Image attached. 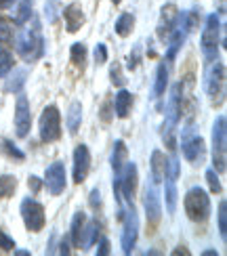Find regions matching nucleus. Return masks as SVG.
<instances>
[{
  "label": "nucleus",
  "instance_id": "1",
  "mask_svg": "<svg viewBox=\"0 0 227 256\" xmlns=\"http://www.w3.org/2000/svg\"><path fill=\"white\" fill-rule=\"evenodd\" d=\"M15 48L19 52V57L28 61V63H34L42 50H45V40H42V32H40V24L34 19V26L30 30H24L17 34V40H15Z\"/></svg>",
  "mask_w": 227,
  "mask_h": 256
},
{
  "label": "nucleus",
  "instance_id": "2",
  "mask_svg": "<svg viewBox=\"0 0 227 256\" xmlns=\"http://www.w3.org/2000/svg\"><path fill=\"white\" fill-rule=\"evenodd\" d=\"M185 214L193 222H204L210 214V198L200 187H191L185 196Z\"/></svg>",
  "mask_w": 227,
  "mask_h": 256
},
{
  "label": "nucleus",
  "instance_id": "3",
  "mask_svg": "<svg viewBox=\"0 0 227 256\" xmlns=\"http://www.w3.org/2000/svg\"><path fill=\"white\" fill-rule=\"evenodd\" d=\"M212 162L217 172H225L227 164V122L225 116H219L212 126Z\"/></svg>",
  "mask_w": 227,
  "mask_h": 256
},
{
  "label": "nucleus",
  "instance_id": "4",
  "mask_svg": "<svg viewBox=\"0 0 227 256\" xmlns=\"http://www.w3.org/2000/svg\"><path fill=\"white\" fill-rule=\"evenodd\" d=\"M181 84L172 86L170 90V99H168V105H166V122H164V141L168 143V147H172V132L181 120Z\"/></svg>",
  "mask_w": 227,
  "mask_h": 256
},
{
  "label": "nucleus",
  "instance_id": "5",
  "mask_svg": "<svg viewBox=\"0 0 227 256\" xmlns=\"http://www.w3.org/2000/svg\"><path fill=\"white\" fill-rule=\"evenodd\" d=\"M61 136V114L57 105H49L40 116V138L45 143H53Z\"/></svg>",
  "mask_w": 227,
  "mask_h": 256
},
{
  "label": "nucleus",
  "instance_id": "6",
  "mask_svg": "<svg viewBox=\"0 0 227 256\" xmlns=\"http://www.w3.org/2000/svg\"><path fill=\"white\" fill-rule=\"evenodd\" d=\"M219 36H221V24L217 15H208L206 19V28L202 32V52L206 61L217 59V50H219Z\"/></svg>",
  "mask_w": 227,
  "mask_h": 256
},
{
  "label": "nucleus",
  "instance_id": "7",
  "mask_svg": "<svg viewBox=\"0 0 227 256\" xmlns=\"http://www.w3.org/2000/svg\"><path fill=\"white\" fill-rule=\"evenodd\" d=\"M21 218H24L28 231L32 233H38L47 222V216H45V206L40 202L32 200V198H26L21 202Z\"/></svg>",
  "mask_w": 227,
  "mask_h": 256
},
{
  "label": "nucleus",
  "instance_id": "8",
  "mask_svg": "<svg viewBox=\"0 0 227 256\" xmlns=\"http://www.w3.org/2000/svg\"><path fill=\"white\" fill-rule=\"evenodd\" d=\"M181 147H183V158L187 160L189 164H202L204 156H206V145H204V138L200 134H196L193 130H185L181 138Z\"/></svg>",
  "mask_w": 227,
  "mask_h": 256
},
{
  "label": "nucleus",
  "instance_id": "9",
  "mask_svg": "<svg viewBox=\"0 0 227 256\" xmlns=\"http://www.w3.org/2000/svg\"><path fill=\"white\" fill-rule=\"evenodd\" d=\"M223 88H225V66L221 61L212 63V68L206 74V92L212 103L221 101L219 97H223Z\"/></svg>",
  "mask_w": 227,
  "mask_h": 256
},
{
  "label": "nucleus",
  "instance_id": "10",
  "mask_svg": "<svg viewBox=\"0 0 227 256\" xmlns=\"http://www.w3.org/2000/svg\"><path fill=\"white\" fill-rule=\"evenodd\" d=\"M122 220H124V229H122V252L131 254L135 244H137V231H139V220H137V212L135 206H131L126 212H122Z\"/></svg>",
  "mask_w": 227,
  "mask_h": 256
},
{
  "label": "nucleus",
  "instance_id": "11",
  "mask_svg": "<svg viewBox=\"0 0 227 256\" xmlns=\"http://www.w3.org/2000/svg\"><path fill=\"white\" fill-rule=\"evenodd\" d=\"M143 206H145V214H147V225L154 229L158 222H160V216H162L160 196H158L154 183H151V187L147 185V189H145V194H143Z\"/></svg>",
  "mask_w": 227,
  "mask_h": 256
},
{
  "label": "nucleus",
  "instance_id": "12",
  "mask_svg": "<svg viewBox=\"0 0 227 256\" xmlns=\"http://www.w3.org/2000/svg\"><path fill=\"white\" fill-rule=\"evenodd\" d=\"M45 183L49 187L51 196H59L63 189H66V166L61 162H55L47 168L45 172Z\"/></svg>",
  "mask_w": 227,
  "mask_h": 256
},
{
  "label": "nucleus",
  "instance_id": "13",
  "mask_svg": "<svg viewBox=\"0 0 227 256\" xmlns=\"http://www.w3.org/2000/svg\"><path fill=\"white\" fill-rule=\"evenodd\" d=\"M118 187L122 191V200L131 202L135 196V189H137V166L135 164H124L122 172L118 174Z\"/></svg>",
  "mask_w": 227,
  "mask_h": 256
},
{
  "label": "nucleus",
  "instance_id": "14",
  "mask_svg": "<svg viewBox=\"0 0 227 256\" xmlns=\"http://www.w3.org/2000/svg\"><path fill=\"white\" fill-rule=\"evenodd\" d=\"M32 126V116H30V103L24 94L17 97V105H15V130L19 136H28Z\"/></svg>",
  "mask_w": 227,
  "mask_h": 256
},
{
  "label": "nucleus",
  "instance_id": "15",
  "mask_svg": "<svg viewBox=\"0 0 227 256\" xmlns=\"http://www.w3.org/2000/svg\"><path fill=\"white\" fill-rule=\"evenodd\" d=\"M91 168V154L86 145H78L74 152V183H82Z\"/></svg>",
  "mask_w": 227,
  "mask_h": 256
},
{
  "label": "nucleus",
  "instance_id": "16",
  "mask_svg": "<svg viewBox=\"0 0 227 256\" xmlns=\"http://www.w3.org/2000/svg\"><path fill=\"white\" fill-rule=\"evenodd\" d=\"M177 17H179V13H177V6L175 4H166L164 8H162L158 28H156L160 40H166L170 36V32L175 30V26H177Z\"/></svg>",
  "mask_w": 227,
  "mask_h": 256
},
{
  "label": "nucleus",
  "instance_id": "17",
  "mask_svg": "<svg viewBox=\"0 0 227 256\" xmlns=\"http://www.w3.org/2000/svg\"><path fill=\"white\" fill-rule=\"evenodd\" d=\"M63 17H66V28L68 32H78L84 24V13H82V6L78 2H72L66 6V10H63Z\"/></svg>",
  "mask_w": 227,
  "mask_h": 256
},
{
  "label": "nucleus",
  "instance_id": "18",
  "mask_svg": "<svg viewBox=\"0 0 227 256\" xmlns=\"http://www.w3.org/2000/svg\"><path fill=\"white\" fill-rule=\"evenodd\" d=\"M97 238H99V222H97V220H91L89 225H86V222H84V229H82V236H80V246H78V248H82V250L91 248L93 244L97 242Z\"/></svg>",
  "mask_w": 227,
  "mask_h": 256
},
{
  "label": "nucleus",
  "instance_id": "19",
  "mask_svg": "<svg viewBox=\"0 0 227 256\" xmlns=\"http://www.w3.org/2000/svg\"><path fill=\"white\" fill-rule=\"evenodd\" d=\"M114 108H116V116L118 118H126L128 112L133 108V94L128 90H120L116 94V101H114Z\"/></svg>",
  "mask_w": 227,
  "mask_h": 256
},
{
  "label": "nucleus",
  "instance_id": "20",
  "mask_svg": "<svg viewBox=\"0 0 227 256\" xmlns=\"http://www.w3.org/2000/svg\"><path fill=\"white\" fill-rule=\"evenodd\" d=\"M164 162H166L164 154H162L160 149H156V152L151 154V183L154 185H158L162 176H164Z\"/></svg>",
  "mask_w": 227,
  "mask_h": 256
},
{
  "label": "nucleus",
  "instance_id": "21",
  "mask_svg": "<svg viewBox=\"0 0 227 256\" xmlns=\"http://www.w3.org/2000/svg\"><path fill=\"white\" fill-rule=\"evenodd\" d=\"M185 28H183V21H181V26L177 28L175 26V30L170 32L172 34V38H170V44H168V52H166V59L168 61H172L177 57V52H179V48H181V44H183V40H185V32H183Z\"/></svg>",
  "mask_w": 227,
  "mask_h": 256
},
{
  "label": "nucleus",
  "instance_id": "22",
  "mask_svg": "<svg viewBox=\"0 0 227 256\" xmlns=\"http://www.w3.org/2000/svg\"><path fill=\"white\" fill-rule=\"evenodd\" d=\"M126 164V147H124V141H116L114 143V152H112V168L116 176L122 172V168Z\"/></svg>",
  "mask_w": 227,
  "mask_h": 256
},
{
  "label": "nucleus",
  "instance_id": "23",
  "mask_svg": "<svg viewBox=\"0 0 227 256\" xmlns=\"http://www.w3.org/2000/svg\"><path fill=\"white\" fill-rule=\"evenodd\" d=\"M166 84H168V66L166 61L158 66V74H156V84H154V99H160L162 94L166 92Z\"/></svg>",
  "mask_w": 227,
  "mask_h": 256
},
{
  "label": "nucleus",
  "instance_id": "24",
  "mask_svg": "<svg viewBox=\"0 0 227 256\" xmlns=\"http://www.w3.org/2000/svg\"><path fill=\"white\" fill-rule=\"evenodd\" d=\"M80 122H82V105L78 101H74L70 105V112H68V130L72 134H76V132H78Z\"/></svg>",
  "mask_w": 227,
  "mask_h": 256
},
{
  "label": "nucleus",
  "instance_id": "25",
  "mask_svg": "<svg viewBox=\"0 0 227 256\" xmlns=\"http://www.w3.org/2000/svg\"><path fill=\"white\" fill-rule=\"evenodd\" d=\"M32 2H34V0H19L17 2V10L13 15L17 26H24L32 19Z\"/></svg>",
  "mask_w": 227,
  "mask_h": 256
},
{
  "label": "nucleus",
  "instance_id": "26",
  "mask_svg": "<svg viewBox=\"0 0 227 256\" xmlns=\"http://www.w3.org/2000/svg\"><path fill=\"white\" fill-rule=\"evenodd\" d=\"M0 152H3L5 156H9L11 160H19V162L26 160V154L21 152L13 141H9V138H5V136H0Z\"/></svg>",
  "mask_w": 227,
  "mask_h": 256
},
{
  "label": "nucleus",
  "instance_id": "27",
  "mask_svg": "<svg viewBox=\"0 0 227 256\" xmlns=\"http://www.w3.org/2000/svg\"><path fill=\"white\" fill-rule=\"evenodd\" d=\"M84 222H86V216L82 214V212H76V214H74V220H72V233H70L72 244H74L76 248L80 246V236H82Z\"/></svg>",
  "mask_w": 227,
  "mask_h": 256
},
{
  "label": "nucleus",
  "instance_id": "28",
  "mask_svg": "<svg viewBox=\"0 0 227 256\" xmlns=\"http://www.w3.org/2000/svg\"><path fill=\"white\" fill-rule=\"evenodd\" d=\"M135 26V15L131 13H122L120 17L116 19V34L118 36H128L131 34V30Z\"/></svg>",
  "mask_w": 227,
  "mask_h": 256
},
{
  "label": "nucleus",
  "instance_id": "29",
  "mask_svg": "<svg viewBox=\"0 0 227 256\" xmlns=\"http://www.w3.org/2000/svg\"><path fill=\"white\" fill-rule=\"evenodd\" d=\"M166 210L175 212L177 210V180L166 176Z\"/></svg>",
  "mask_w": 227,
  "mask_h": 256
},
{
  "label": "nucleus",
  "instance_id": "30",
  "mask_svg": "<svg viewBox=\"0 0 227 256\" xmlns=\"http://www.w3.org/2000/svg\"><path fill=\"white\" fill-rule=\"evenodd\" d=\"M15 189H17V178L15 176H0V200H7L15 194Z\"/></svg>",
  "mask_w": 227,
  "mask_h": 256
},
{
  "label": "nucleus",
  "instance_id": "31",
  "mask_svg": "<svg viewBox=\"0 0 227 256\" xmlns=\"http://www.w3.org/2000/svg\"><path fill=\"white\" fill-rule=\"evenodd\" d=\"M26 70H15V74L9 78V82H7V90L9 92H19L21 90V86L26 84Z\"/></svg>",
  "mask_w": 227,
  "mask_h": 256
},
{
  "label": "nucleus",
  "instance_id": "32",
  "mask_svg": "<svg viewBox=\"0 0 227 256\" xmlns=\"http://www.w3.org/2000/svg\"><path fill=\"white\" fill-rule=\"evenodd\" d=\"M70 57H72V63H74V66L84 68V63H86V46H84V44H80V42H76V44H72V52H70Z\"/></svg>",
  "mask_w": 227,
  "mask_h": 256
},
{
  "label": "nucleus",
  "instance_id": "33",
  "mask_svg": "<svg viewBox=\"0 0 227 256\" xmlns=\"http://www.w3.org/2000/svg\"><path fill=\"white\" fill-rule=\"evenodd\" d=\"M11 70H13V55L9 50L0 48V78H5Z\"/></svg>",
  "mask_w": 227,
  "mask_h": 256
},
{
  "label": "nucleus",
  "instance_id": "34",
  "mask_svg": "<svg viewBox=\"0 0 227 256\" xmlns=\"http://www.w3.org/2000/svg\"><path fill=\"white\" fill-rule=\"evenodd\" d=\"M45 17L49 24H55L59 17V0H47L45 4Z\"/></svg>",
  "mask_w": 227,
  "mask_h": 256
},
{
  "label": "nucleus",
  "instance_id": "35",
  "mask_svg": "<svg viewBox=\"0 0 227 256\" xmlns=\"http://www.w3.org/2000/svg\"><path fill=\"white\" fill-rule=\"evenodd\" d=\"M11 40H13V26L0 17V44H7Z\"/></svg>",
  "mask_w": 227,
  "mask_h": 256
},
{
  "label": "nucleus",
  "instance_id": "36",
  "mask_svg": "<svg viewBox=\"0 0 227 256\" xmlns=\"http://www.w3.org/2000/svg\"><path fill=\"white\" fill-rule=\"evenodd\" d=\"M219 233H221V240L225 242L227 238V204L225 202L219 204Z\"/></svg>",
  "mask_w": 227,
  "mask_h": 256
},
{
  "label": "nucleus",
  "instance_id": "37",
  "mask_svg": "<svg viewBox=\"0 0 227 256\" xmlns=\"http://www.w3.org/2000/svg\"><path fill=\"white\" fill-rule=\"evenodd\" d=\"M206 180H208V187H210V191L212 194H221V183H219V176H217V172L214 170H206Z\"/></svg>",
  "mask_w": 227,
  "mask_h": 256
},
{
  "label": "nucleus",
  "instance_id": "38",
  "mask_svg": "<svg viewBox=\"0 0 227 256\" xmlns=\"http://www.w3.org/2000/svg\"><path fill=\"white\" fill-rule=\"evenodd\" d=\"M0 250H5V252L15 250V242H13V238H9L5 231H0Z\"/></svg>",
  "mask_w": 227,
  "mask_h": 256
},
{
  "label": "nucleus",
  "instance_id": "39",
  "mask_svg": "<svg viewBox=\"0 0 227 256\" xmlns=\"http://www.w3.org/2000/svg\"><path fill=\"white\" fill-rule=\"evenodd\" d=\"M95 61L99 63V66L107 61V48H105V44H97V48H95Z\"/></svg>",
  "mask_w": 227,
  "mask_h": 256
},
{
  "label": "nucleus",
  "instance_id": "40",
  "mask_svg": "<svg viewBox=\"0 0 227 256\" xmlns=\"http://www.w3.org/2000/svg\"><path fill=\"white\" fill-rule=\"evenodd\" d=\"M89 202H91V208H93V210L99 208V206H101V191H99V189H93Z\"/></svg>",
  "mask_w": 227,
  "mask_h": 256
},
{
  "label": "nucleus",
  "instance_id": "41",
  "mask_svg": "<svg viewBox=\"0 0 227 256\" xmlns=\"http://www.w3.org/2000/svg\"><path fill=\"white\" fill-rule=\"evenodd\" d=\"M110 254V240H101L99 242V248H97V256H107Z\"/></svg>",
  "mask_w": 227,
  "mask_h": 256
},
{
  "label": "nucleus",
  "instance_id": "42",
  "mask_svg": "<svg viewBox=\"0 0 227 256\" xmlns=\"http://www.w3.org/2000/svg\"><path fill=\"white\" fill-rule=\"evenodd\" d=\"M112 82L114 84H118V86H122L124 84V78H122V74H120V68H112Z\"/></svg>",
  "mask_w": 227,
  "mask_h": 256
},
{
  "label": "nucleus",
  "instance_id": "43",
  "mask_svg": "<svg viewBox=\"0 0 227 256\" xmlns=\"http://www.w3.org/2000/svg\"><path fill=\"white\" fill-rule=\"evenodd\" d=\"M30 189L32 191H34V194H38V191H40V178L38 176H30Z\"/></svg>",
  "mask_w": 227,
  "mask_h": 256
},
{
  "label": "nucleus",
  "instance_id": "44",
  "mask_svg": "<svg viewBox=\"0 0 227 256\" xmlns=\"http://www.w3.org/2000/svg\"><path fill=\"white\" fill-rule=\"evenodd\" d=\"M13 2H15V0H0V8H9Z\"/></svg>",
  "mask_w": 227,
  "mask_h": 256
},
{
  "label": "nucleus",
  "instance_id": "45",
  "mask_svg": "<svg viewBox=\"0 0 227 256\" xmlns=\"http://www.w3.org/2000/svg\"><path fill=\"white\" fill-rule=\"evenodd\" d=\"M61 254H70V250H68V242H63V244H61Z\"/></svg>",
  "mask_w": 227,
  "mask_h": 256
},
{
  "label": "nucleus",
  "instance_id": "46",
  "mask_svg": "<svg viewBox=\"0 0 227 256\" xmlns=\"http://www.w3.org/2000/svg\"><path fill=\"white\" fill-rule=\"evenodd\" d=\"M204 256H217V252H214V250H206V252H204Z\"/></svg>",
  "mask_w": 227,
  "mask_h": 256
},
{
  "label": "nucleus",
  "instance_id": "47",
  "mask_svg": "<svg viewBox=\"0 0 227 256\" xmlns=\"http://www.w3.org/2000/svg\"><path fill=\"white\" fill-rule=\"evenodd\" d=\"M15 254H17V256H28V252H26V250H15Z\"/></svg>",
  "mask_w": 227,
  "mask_h": 256
},
{
  "label": "nucleus",
  "instance_id": "48",
  "mask_svg": "<svg viewBox=\"0 0 227 256\" xmlns=\"http://www.w3.org/2000/svg\"><path fill=\"white\" fill-rule=\"evenodd\" d=\"M221 13H225V0H221Z\"/></svg>",
  "mask_w": 227,
  "mask_h": 256
},
{
  "label": "nucleus",
  "instance_id": "49",
  "mask_svg": "<svg viewBox=\"0 0 227 256\" xmlns=\"http://www.w3.org/2000/svg\"><path fill=\"white\" fill-rule=\"evenodd\" d=\"M112 2H114V4H118V2H120V0H112Z\"/></svg>",
  "mask_w": 227,
  "mask_h": 256
}]
</instances>
